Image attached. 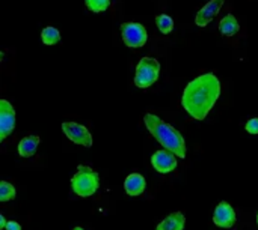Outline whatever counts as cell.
<instances>
[{"label":"cell","mask_w":258,"mask_h":230,"mask_svg":"<svg viewBox=\"0 0 258 230\" xmlns=\"http://www.w3.org/2000/svg\"><path fill=\"white\" fill-rule=\"evenodd\" d=\"M15 187L8 182V181H2L0 182V202H9V200H14L15 199Z\"/></svg>","instance_id":"obj_17"},{"label":"cell","mask_w":258,"mask_h":230,"mask_svg":"<svg viewBox=\"0 0 258 230\" xmlns=\"http://www.w3.org/2000/svg\"><path fill=\"white\" fill-rule=\"evenodd\" d=\"M85 5L91 12L98 14V12H104L109 9L110 0H85Z\"/></svg>","instance_id":"obj_18"},{"label":"cell","mask_w":258,"mask_h":230,"mask_svg":"<svg viewBox=\"0 0 258 230\" xmlns=\"http://www.w3.org/2000/svg\"><path fill=\"white\" fill-rule=\"evenodd\" d=\"M15 128V110L6 99L0 101V142L6 140Z\"/></svg>","instance_id":"obj_7"},{"label":"cell","mask_w":258,"mask_h":230,"mask_svg":"<svg viewBox=\"0 0 258 230\" xmlns=\"http://www.w3.org/2000/svg\"><path fill=\"white\" fill-rule=\"evenodd\" d=\"M224 2H225V0H210L207 5H204V6L197 12L195 24H197L198 27H206V26H209V24L213 21V18L219 14V11L222 9Z\"/></svg>","instance_id":"obj_10"},{"label":"cell","mask_w":258,"mask_h":230,"mask_svg":"<svg viewBox=\"0 0 258 230\" xmlns=\"http://www.w3.org/2000/svg\"><path fill=\"white\" fill-rule=\"evenodd\" d=\"M147 188V181L142 175L139 173H132L125 178L124 181V190L128 196L132 197H136V196H141Z\"/></svg>","instance_id":"obj_11"},{"label":"cell","mask_w":258,"mask_h":230,"mask_svg":"<svg viewBox=\"0 0 258 230\" xmlns=\"http://www.w3.org/2000/svg\"><path fill=\"white\" fill-rule=\"evenodd\" d=\"M240 30V24L237 18L233 14H227L221 21H219V32L224 36H234Z\"/></svg>","instance_id":"obj_14"},{"label":"cell","mask_w":258,"mask_h":230,"mask_svg":"<svg viewBox=\"0 0 258 230\" xmlns=\"http://www.w3.org/2000/svg\"><path fill=\"white\" fill-rule=\"evenodd\" d=\"M100 188V178L98 173L85 164L77 166V172L71 178V190L79 197H91L94 196Z\"/></svg>","instance_id":"obj_3"},{"label":"cell","mask_w":258,"mask_h":230,"mask_svg":"<svg viewBox=\"0 0 258 230\" xmlns=\"http://www.w3.org/2000/svg\"><path fill=\"white\" fill-rule=\"evenodd\" d=\"M62 131L68 137V140H71L74 145L85 146V148L92 146V136L85 125H80L77 122H63Z\"/></svg>","instance_id":"obj_6"},{"label":"cell","mask_w":258,"mask_h":230,"mask_svg":"<svg viewBox=\"0 0 258 230\" xmlns=\"http://www.w3.org/2000/svg\"><path fill=\"white\" fill-rule=\"evenodd\" d=\"M121 36L127 47L130 48H141L148 41V32L141 23L127 21L121 24Z\"/></svg>","instance_id":"obj_5"},{"label":"cell","mask_w":258,"mask_h":230,"mask_svg":"<svg viewBox=\"0 0 258 230\" xmlns=\"http://www.w3.org/2000/svg\"><path fill=\"white\" fill-rule=\"evenodd\" d=\"M245 130H246L249 134H252V136H257L258 134V118H252V119H249V121L246 122V125H245Z\"/></svg>","instance_id":"obj_19"},{"label":"cell","mask_w":258,"mask_h":230,"mask_svg":"<svg viewBox=\"0 0 258 230\" xmlns=\"http://www.w3.org/2000/svg\"><path fill=\"white\" fill-rule=\"evenodd\" d=\"M156 24L157 29L163 33V35H169L174 30V20L172 17H169L168 14H160L156 17Z\"/></svg>","instance_id":"obj_16"},{"label":"cell","mask_w":258,"mask_h":230,"mask_svg":"<svg viewBox=\"0 0 258 230\" xmlns=\"http://www.w3.org/2000/svg\"><path fill=\"white\" fill-rule=\"evenodd\" d=\"M41 39L45 45H54L60 41V32L53 26H47L41 32Z\"/></svg>","instance_id":"obj_15"},{"label":"cell","mask_w":258,"mask_h":230,"mask_svg":"<svg viewBox=\"0 0 258 230\" xmlns=\"http://www.w3.org/2000/svg\"><path fill=\"white\" fill-rule=\"evenodd\" d=\"M41 143V139L38 136H27L18 143V155L21 158H30L36 154V149Z\"/></svg>","instance_id":"obj_12"},{"label":"cell","mask_w":258,"mask_h":230,"mask_svg":"<svg viewBox=\"0 0 258 230\" xmlns=\"http://www.w3.org/2000/svg\"><path fill=\"white\" fill-rule=\"evenodd\" d=\"M177 158L178 157L175 154H172L171 151L163 148L162 151H157L156 154H153L151 164L159 173L166 175V173H171L177 169V164H178Z\"/></svg>","instance_id":"obj_8"},{"label":"cell","mask_w":258,"mask_h":230,"mask_svg":"<svg viewBox=\"0 0 258 230\" xmlns=\"http://www.w3.org/2000/svg\"><path fill=\"white\" fill-rule=\"evenodd\" d=\"M160 75V63L154 57H142L136 66L135 86L139 89H148L153 86Z\"/></svg>","instance_id":"obj_4"},{"label":"cell","mask_w":258,"mask_h":230,"mask_svg":"<svg viewBox=\"0 0 258 230\" xmlns=\"http://www.w3.org/2000/svg\"><path fill=\"white\" fill-rule=\"evenodd\" d=\"M6 218H5V215L3 214H0V230H5V227H6Z\"/></svg>","instance_id":"obj_21"},{"label":"cell","mask_w":258,"mask_h":230,"mask_svg":"<svg viewBox=\"0 0 258 230\" xmlns=\"http://www.w3.org/2000/svg\"><path fill=\"white\" fill-rule=\"evenodd\" d=\"M144 122H145V127L150 131V134L165 149L171 151L181 160L186 158V155H187L186 142L178 130H175L172 125H169L168 122H165L163 119H160L159 116H156L153 113H147L144 118Z\"/></svg>","instance_id":"obj_2"},{"label":"cell","mask_w":258,"mask_h":230,"mask_svg":"<svg viewBox=\"0 0 258 230\" xmlns=\"http://www.w3.org/2000/svg\"><path fill=\"white\" fill-rule=\"evenodd\" d=\"M236 221H237L236 211L233 209V206L228 202L222 200L216 206L215 214H213V223H215V226H218L221 229H231V227H234Z\"/></svg>","instance_id":"obj_9"},{"label":"cell","mask_w":258,"mask_h":230,"mask_svg":"<svg viewBox=\"0 0 258 230\" xmlns=\"http://www.w3.org/2000/svg\"><path fill=\"white\" fill-rule=\"evenodd\" d=\"M73 230H85V229H83V227H79V226H77V227H74Z\"/></svg>","instance_id":"obj_22"},{"label":"cell","mask_w":258,"mask_h":230,"mask_svg":"<svg viewBox=\"0 0 258 230\" xmlns=\"http://www.w3.org/2000/svg\"><path fill=\"white\" fill-rule=\"evenodd\" d=\"M5 230H21V226L17 223V221H8L6 223V227H5Z\"/></svg>","instance_id":"obj_20"},{"label":"cell","mask_w":258,"mask_h":230,"mask_svg":"<svg viewBox=\"0 0 258 230\" xmlns=\"http://www.w3.org/2000/svg\"><path fill=\"white\" fill-rule=\"evenodd\" d=\"M186 217L181 212H172L160 221L156 230H184Z\"/></svg>","instance_id":"obj_13"},{"label":"cell","mask_w":258,"mask_h":230,"mask_svg":"<svg viewBox=\"0 0 258 230\" xmlns=\"http://www.w3.org/2000/svg\"><path fill=\"white\" fill-rule=\"evenodd\" d=\"M219 96L221 81L213 72H207L194 78L186 86L181 96V105L190 118L204 121Z\"/></svg>","instance_id":"obj_1"},{"label":"cell","mask_w":258,"mask_h":230,"mask_svg":"<svg viewBox=\"0 0 258 230\" xmlns=\"http://www.w3.org/2000/svg\"><path fill=\"white\" fill-rule=\"evenodd\" d=\"M257 224H258V212H257Z\"/></svg>","instance_id":"obj_23"}]
</instances>
